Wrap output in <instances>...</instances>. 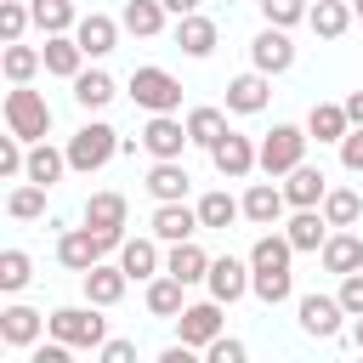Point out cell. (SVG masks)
Here are the masks:
<instances>
[{"label":"cell","mask_w":363,"mask_h":363,"mask_svg":"<svg viewBox=\"0 0 363 363\" xmlns=\"http://www.w3.org/2000/svg\"><path fill=\"white\" fill-rule=\"evenodd\" d=\"M6 130L23 136V142H45V130H51V102H45L40 91H28V85H11V91H6Z\"/></svg>","instance_id":"6da1fadb"},{"label":"cell","mask_w":363,"mask_h":363,"mask_svg":"<svg viewBox=\"0 0 363 363\" xmlns=\"http://www.w3.org/2000/svg\"><path fill=\"white\" fill-rule=\"evenodd\" d=\"M113 153H119V130H113V125H79V130L68 136V170H79V176L102 170Z\"/></svg>","instance_id":"7a4b0ae2"},{"label":"cell","mask_w":363,"mask_h":363,"mask_svg":"<svg viewBox=\"0 0 363 363\" xmlns=\"http://www.w3.org/2000/svg\"><path fill=\"white\" fill-rule=\"evenodd\" d=\"M45 329H51L57 340H68V346H102V340H108V323H102L91 306H57V312L45 318Z\"/></svg>","instance_id":"3957f363"},{"label":"cell","mask_w":363,"mask_h":363,"mask_svg":"<svg viewBox=\"0 0 363 363\" xmlns=\"http://www.w3.org/2000/svg\"><path fill=\"white\" fill-rule=\"evenodd\" d=\"M301 159H306V130H295V125H272L267 142H261V170H267V176H289Z\"/></svg>","instance_id":"277c9868"},{"label":"cell","mask_w":363,"mask_h":363,"mask_svg":"<svg viewBox=\"0 0 363 363\" xmlns=\"http://www.w3.org/2000/svg\"><path fill=\"white\" fill-rule=\"evenodd\" d=\"M130 96H136L147 113H170V108H182V85H176L164 68H136V74H130Z\"/></svg>","instance_id":"5b68a950"},{"label":"cell","mask_w":363,"mask_h":363,"mask_svg":"<svg viewBox=\"0 0 363 363\" xmlns=\"http://www.w3.org/2000/svg\"><path fill=\"white\" fill-rule=\"evenodd\" d=\"M193 136H187V125L182 119H170V113H153L147 125H142V147L153 153V159H182V147H187Z\"/></svg>","instance_id":"8992f818"},{"label":"cell","mask_w":363,"mask_h":363,"mask_svg":"<svg viewBox=\"0 0 363 363\" xmlns=\"http://www.w3.org/2000/svg\"><path fill=\"white\" fill-rule=\"evenodd\" d=\"M108 250H102V233L96 227H68L62 238H57V261L62 267H74V272H85V267H96Z\"/></svg>","instance_id":"52a82bcc"},{"label":"cell","mask_w":363,"mask_h":363,"mask_svg":"<svg viewBox=\"0 0 363 363\" xmlns=\"http://www.w3.org/2000/svg\"><path fill=\"white\" fill-rule=\"evenodd\" d=\"M340 318H346L340 295H301V329H306V335L335 340V335H340Z\"/></svg>","instance_id":"ba28073f"},{"label":"cell","mask_w":363,"mask_h":363,"mask_svg":"<svg viewBox=\"0 0 363 363\" xmlns=\"http://www.w3.org/2000/svg\"><path fill=\"white\" fill-rule=\"evenodd\" d=\"M176 329H182L187 346H210V340L221 335V301L210 295V301H199V306H182V312H176Z\"/></svg>","instance_id":"9c48e42d"},{"label":"cell","mask_w":363,"mask_h":363,"mask_svg":"<svg viewBox=\"0 0 363 363\" xmlns=\"http://www.w3.org/2000/svg\"><path fill=\"white\" fill-rule=\"evenodd\" d=\"M210 159H216V170H221V176H233V182H238V176H250V170L261 164V147H250V136L227 130V136L210 147Z\"/></svg>","instance_id":"30bf717a"},{"label":"cell","mask_w":363,"mask_h":363,"mask_svg":"<svg viewBox=\"0 0 363 363\" xmlns=\"http://www.w3.org/2000/svg\"><path fill=\"white\" fill-rule=\"evenodd\" d=\"M250 57H255V68H261V74H284V68L295 62V45H289V34L272 23V28H261V34H255Z\"/></svg>","instance_id":"8fae6325"},{"label":"cell","mask_w":363,"mask_h":363,"mask_svg":"<svg viewBox=\"0 0 363 363\" xmlns=\"http://www.w3.org/2000/svg\"><path fill=\"white\" fill-rule=\"evenodd\" d=\"M323 193H329L323 170H318V164H306V159H301V164L289 170V182H284V199H289L295 210H318V204H323Z\"/></svg>","instance_id":"7c38bea8"},{"label":"cell","mask_w":363,"mask_h":363,"mask_svg":"<svg viewBox=\"0 0 363 363\" xmlns=\"http://www.w3.org/2000/svg\"><path fill=\"white\" fill-rule=\"evenodd\" d=\"M204 221H199V210H187L182 199H170V204H159L153 210V238H164V244H182V238H193Z\"/></svg>","instance_id":"4fadbf2b"},{"label":"cell","mask_w":363,"mask_h":363,"mask_svg":"<svg viewBox=\"0 0 363 363\" xmlns=\"http://www.w3.org/2000/svg\"><path fill=\"white\" fill-rule=\"evenodd\" d=\"M250 278H255V267H244V261H233V255H221V261H210V295L227 306V301H238L244 289H250Z\"/></svg>","instance_id":"5bb4252c"},{"label":"cell","mask_w":363,"mask_h":363,"mask_svg":"<svg viewBox=\"0 0 363 363\" xmlns=\"http://www.w3.org/2000/svg\"><path fill=\"white\" fill-rule=\"evenodd\" d=\"M74 40L85 45V57H108V51L119 45V23H113V17H102V11H91V17H79V23H74Z\"/></svg>","instance_id":"9a60e30c"},{"label":"cell","mask_w":363,"mask_h":363,"mask_svg":"<svg viewBox=\"0 0 363 363\" xmlns=\"http://www.w3.org/2000/svg\"><path fill=\"white\" fill-rule=\"evenodd\" d=\"M79 62H85V45H79L74 34H45V74L79 79Z\"/></svg>","instance_id":"2e32d148"},{"label":"cell","mask_w":363,"mask_h":363,"mask_svg":"<svg viewBox=\"0 0 363 363\" xmlns=\"http://www.w3.org/2000/svg\"><path fill=\"white\" fill-rule=\"evenodd\" d=\"M267 96H272V85H267L261 68H255V74H238V79L227 85V108H233V113H261Z\"/></svg>","instance_id":"e0dca14e"},{"label":"cell","mask_w":363,"mask_h":363,"mask_svg":"<svg viewBox=\"0 0 363 363\" xmlns=\"http://www.w3.org/2000/svg\"><path fill=\"white\" fill-rule=\"evenodd\" d=\"M125 284H130V272L125 267H85V295H91V306H113L119 295H125Z\"/></svg>","instance_id":"ac0fdd59"},{"label":"cell","mask_w":363,"mask_h":363,"mask_svg":"<svg viewBox=\"0 0 363 363\" xmlns=\"http://www.w3.org/2000/svg\"><path fill=\"white\" fill-rule=\"evenodd\" d=\"M187 170L176 164V159H153V170H147V193L159 199V204H170V199H187Z\"/></svg>","instance_id":"d6986e66"},{"label":"cell","mask_w":363,"mask_h":363,"mask_svg":"<svg viewBox=\"0 0 363 363\" xmlns=\"http://www.w3.org/2000/svg\"><path fill=\"white\" fill-rule=\"evenodd\" d=\"M284 204H289V199H284V187H272V182H255V187L244 193V216H250L255 227H272V221L284 216Z\"/></svg>","instance_id":"ffe728a7"},{"label":"cell","mask_w":363,"mask_h":363,"mask_svg":"<svg viewBox=\"0 0 363 363\" xmlns=\"http://www.w3.org/2000/svg\"><path fill=\"white\" fill-rule=\"evenodd\" d=\"M289 255H295L289 233H261L255 250H250V267H255V272H289Z\"/></svg>","instance_id":"44dd1931"},{"label":"cell","mask_w":363,"mask_h":363,"mask_svg":"<svg viewBox=\"0 0 363 363\" xmlns=\"http://www.w3.org/2000/svg\"><path fill=\"white\" fill-rule=\"evenodd\" d=\"M40 323H45V318H40L34 306H6V312H0V340H6V346H34V340H40Z\"/></svg>","instance_id":"7402d4cb"},{"label":"cell","mask_w":363,"mask_h":363,"mask_svg":"<svg viewBox=\"0 0 363 363\" xmlns=\"http://www.w3.org/2000/svg\"><path fill=\"white\" fill-rule=\"evenodd\" d=\"M176 45H182L187 57H210V51H216V23L199 17V11H187V17L176 23Z\"/></svg>","instance_id":"603a6c76"},{"label":"cell","mask_w":363,"mask_h":363,"mask_svg":"<svg viewBox=\"0 0 363 363\" xmlns=\"http://www.w3.org/2000/svg\"><path fill=\"white\" fill-rule=\"evenodd\" d=\"M164 272H176L182 284H199V278H210V255H204L193 238H182V244H170V261H164Z\"/></svg>","instance_id":"cb8c5ba5"},{"label":"cell","mask_w":363,"mask_h":363,"mask_svg":"<svg viewBox=\"0 0 363 363\" xmlns=\"http://www.w3.org/2000/svg\"><path fill=\"white\" fill-rule=\"evenodd\" d=\"M352 17H357V11H352V6H340V0H318V6L306 11V23H312V34H318V40H340V34L352 28Z\"/></svg>","instance_id":"d4e9b609"},{"label":"cell","mask_w":363,"mask_h":363,"mask_svg":"<svg viewBox=\"0 0 363 363\" xmlns=\"http://www.w3.org/2000/svg\"><path fill=\"white\" fill-rule=\"evenodd\" d=\"M323 267L329 272H357L363 267V238H352V233H335V238H323Z\"/></svg>","instance_id":"484cf974"},{"label":"cell","mask_w":363,"mask_h":363,"mask_svg":"<svg viewBox=\"0 0 363 363\" xmlns=\"http://www.w3.org/2000/svg\"><path fill=\"white\" fill-rule=\"evenodd\" d=\"M40 68H45V51H34V45H23V40H6V79H11V85H28Z\"/></svg>","instance_id":"4316f807"},{"label":"cell","mask_w":363,"mask_h":363,"mask_svg":"<svg viewBox=\"0 0 363 363\" xmlns=\"http://www.w3.org/2000/svg\"><path fill=\"white\" fill-rule=\"evenodd\" d=\"M306 130H312L318 142H340V136L352 130V119H346V102H318V108H312V119H306Z\"/></svg>","instance_id":"83f0119b"},{"label":"cell","mask_w":363,"mask_h":363,"mask_svg":"<svg viewBox=\"0 0 363 363\" xmlns=\"http://www.w3.org/2000/svg\"><path fill=\"white\" fill-rule=\"evenodd\" d=\"M85 227H96V233L125 227V193H91L85 199Z\"/></svg>","instance_id":"f1b7e54d"},{"label":"cell","mask_w":363,"mask_h":363,"mask_svg":"<svg viewBox=\"0 0 363 363\" xmlns=\"http://www.w3.org/2000/svg\"><path fill=\"white\" fill-rule=\"evenodd\" d=\"M323 227H329V216H318V210H295L284 233H289V244H295V250H323V238H329Z\"/></svg>","instance_id":"f546056e"},{"label":"cell","mask_w":363,"mask_h":363,"mask_svg":"<svg viewBox=\"0 0 363 363\" xmlns=\"http://www.w3.org/2000/svg\"><path fill=\"white\" fill-rule=\"evenodd\" d=\"M119 267H125L130 278H153V272H159V244H153V238H125V244H119Z\"/></svg>","instance_id":"4dcf8cb0"},{"label":"cell","mask_w":363,"mask_h":363,"mask_svg":"<svg viewBox=\"0 0 363 363\" xmlns=\"http://www.w3.org/2000/svg\"><path fill=\"white\" fill-rule=\"evenodd\" d=\"M238 216H244V204H238L233 193H204V199H199V221L216 227V233H227Z\"/></svg>","instance_id":"1f68e13d"},{"label":"cell","mask_w":363,"mask_h":363,"mask_svg":"<svg viewBox=\"0 0 363 363\" xmlns=\"http://www.w3.org/2000/svg\"><path fill=\"white\" fill-rule=\"evenodd\" d=\"M182 289H187V284H182L176 272L153 278V284H147V312H153V318H176V312H182Z\"/></svg>","instance_id":"d6a6232c"},{"label":"cell","mask_w":363,"mask_h":363,"mask_svg":"<svg viewBox=\"0 0 363 363\" xmlns=\"http://www.w3.org/2000/svg\"><path fill=\"white\" fill-rule=\"evenodd\" d=\"M28 11H34V28H45V34H68V28L79 23L74 0H34Z\"/></svg>","instance_id":"836d02e7"},{"label":"cell","mask_w":363,"mask_h":363,"mask_svg":"<svg viewBox=\"0 0 363 363\" xmlns=\"http://www.w3.org/2000/svg\"><path fill=\"white\" fill-rule=\"evenodd\" d=\"M119 23H125L130 34H142V40H147V34H159V28H164V0H130Z\"/></svg>","instance_id":"e575fe53"},{"label":"cell","mask_w":363,"mask_h":363,"mask_svg":"<svg viewBox=\"0 0 363 363\" xmlns=\"http://www.w3.org/2000/svg\"><path fill=\"white\" fill-rule=\"evenodd\" d=\"M62 170H68V153H57V147H45V142H34V147H28V182L51 187Z\"/></svg>","instance_id":"d590c367"},{"label":"cell","mask_w":363,"mask_h":363,"mask_svg":"<svg viewBox=\"0 0 363 363\" xmlns=\"http://www.w3.org/2000/svg\"><path fill=\"white\" fill-rule=\"evenodd\" d=\"M74 102H79V108H108V102H113V79H108L102 68L79 74V79H74Z\"/></svg>","instance_id":"8d00e7d4"},{"label":"cell","mask_w":363,"mask_h":363,"mask_svg":"<svg viewBox=\"0 0 363 363\" xmlns=\"http://www.w3.org/2000/svg\"><path fill=\"white\" fill-rule=\"evenodd\" d=\"M187 136H193L199 147H216V142L227 136V119H221V108H193V113H187Z\"/></svg>","instance_id":"74e56055"},{"label":"cell","mask_w":363,"mask_h":363,"mask_svg":"<svg viewBox=\"0 0 363 363\" xmlns=\"http://www.w3.org/2000/svg\"><path fill=\"white\" fill-rule=\"evenodd\" d=\"M323 216H329V227H352L363 216V199L352 187H335V193H323Z\"/></svg>","instance_id":"f35d334b"},{"label":"cell","mask_w":363,"mask_h":363,"mask_svg":"<svg viewBox=\"0 0 363 363\" xmlns=\"http://www.w3.org/2000/svg\"><path fill=\"white\" fill-rule=\"evenodd\" d=\"M6 210H11L17 221H34V216L45 210V187H40V182H28V187H17V193L6 199Z\"/></svg>","instance_id":"ab89813d"},{"label":"cell","mask_w":363,"mask_h":363,"mask_svg":"<svg viewBox=\"0 0 363 363\" xmlns=\"http://www.w3.org/2000/svg\"><path fill=\"white\" fill-rule=\"evenodd\" d=\"M28 278H34V272H28V255H23V250H6V255H0V289L17 295Z\"/></svg>","instance_id":"60d3db41"},{"label":"cell","mask_w":363,"mask_h":363,"mask_svg":"<svg viewBox=\"0 0 363 363\" xmlns=\"http://www.w3.org/2000/svg\"><path fill=\"white\" fill-rule=\"evenodd\" d=\"M28 23H34V11L23 0H0V40H23Z\"/></svg>","instance_id":"b9f144b4"},{"label":"cell","mask_w":363,"mask_h":363,"mask_svg":"<svg viewBox=\"0 0 363 363\" xmlns=\"http://www.w3.org/2000/svg\"><path fill=\"white\" fill-rule=\"evenodd\" d=\"M250 289H255L267 306H278V301H289V272H255Z\"/></svg>","instance_id":"7bdbcfd3"},{"label":"cell","mask_w":363,"mask_h":363,"mask_svg":"<svg viewBox=\"0 0 363 363\" xmlns=\"http://www.w3.org/2000/svg\"><path fill=\"white\" fill-rule=\"evenodd\" d=\"M17 142L23 136H0V176H28V153Z\"/></svg>","instance_id":"ee69618b"},{"label":"cell","mask_w":363,"mask_h":363,"mask_svg":"<svg viewBox=\"0 0 363 363\" xmlns=\"http://www.w3.org/2000/svg\"><path fill=\"white\" fill-rule=\"evenodd\" d=\"M261 11H267V23L289 28V23H301V17H306V0H261Z\"/></svg>","instance_id":"f6af8a7d"},{"label":"cell","mask_w":363,"mask_h":363,"mask_svg":"<svg viewBox=\"0 0 363 363\" xmlns=\"http://www.w3.org/2000/svg\"><path fill=\"white\" fill-rule=\"evenodd\" d=\"M340 306H346V318H363V267L340 278Z\"/></svg>","instance_id":"bcb514c9"},{"label":"cell","mask_w":363,"mask_h":363,"mask_svg":"<svg viewBox=\"0 0 363 363\" xmlns=\"http://www.w3.org/2000/svg\"><path fill=\"white\" fill-rule=\"evenodd\" d=\"M204 357H210V363H244V340H227V335H216V340L204 346Z\"/></svg>","instance_id":"7dc6e473"},{"label":"cell","mask_w":363,"mask_h":363,"mask_svg":"<svg viewBox=\"0 0 363 363\" xmlns=\"http://www.w3.org/2000/svg\"><path fill=\"white\" fill-rule=\"evenodd\" d=\"M340 164H346V170H363V125H352V130L340 136Z\"/></svg>","instance_id":"c3c4849f"},{"label":"cell","mask_w":363,"mask_h":363,"mask_svg":"<svg viewBox=\"0 0 363 363\" xmlns=\"http://www.w3.org/2000/svg\"><path fill=\"white\" fill-rule=\"evenodd\" d=\"M130 357H136L130 340H102V363H130Z\"/></svg>","instance_id":"681fc988"},{"label":"cell","mask_w":363,"mask_h":363,"mask_svg":"<svg viewBox=\"0 0 363 363\" xmlns=\"http://www.w3.org/2000/svg\"><path fill=\"white\" fill-rule=\"evenodd\" d=\"M34 363H68V340L51 335V346H34Z\"/></svg>","instance_id":"f907efd6"},{"label":"cell","mask_w":363,"mask_h":363,"mask_svg":"<svg viewBox=\"0 0 363 363\" xmlns=\"http://www.w3.org/2000/svg\"><path fill=\"white\" fill-rule=\"evenodd\" d=\"M346 119H352V125H363V91H352V96H346Z\"/></svg>","instance_id":"816d5d0a"},{"label":"cell","mask_w":363,"mask_h":363,"mask_svg":"<svg viewBox=\"0 0 363 363\" xmlns=\"http://www.w3.org/2000/svg\"><path fill=\"white\" fill-rule=\"evenodd\" d=\"M164 11H176V17H187V11H199V0H164Z\"/></svg>","instance_id":"f5cc1de1"},{"label":"cell","mask_w":363,"mask_h":363,"mask_svg":"<svg viewBox=\"0 0 363 363\" xmlns=\"http://www.w3.org/2000/svg\"><path fill=\"white\" fill-rule=\"evenodd\" d=\"M352 346L363 352V318H352Z\"/></svg>","instance_id":"db71d44e"},{"label":"cell","mask_w":363,"mask_h":363,"mask_svg":"<svg viewBox=\"0 0 363 363\" xmlns=\"http://www.w3.org/2000/svg\"><path fill=\"white\" fill-rule=\"evenodd\" d=\"M352 11H357V17H363V0H352Z\"/></svg>","instance_id":"11a10c76"},{"label":"cell","mask_w":363,"mask_h":363,"mask_svg":"<svg viewBox=\"0 0 363 363\" xmlns=\"http://www.w3.org/2000/svg\"><path fill=\"white\" fill-rule=\"evenodd\" d=\"M227 6H233V0H227Z\"/></svg>","instance_id":"9f6ffc18"}]
</instances>
